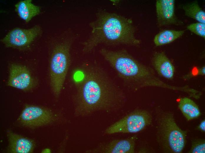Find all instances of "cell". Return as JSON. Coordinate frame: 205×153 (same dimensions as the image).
<instances>
[{"label":"cell","mask_w":205,"mask_h":153,"mask_svg":"<svg viewBox=\"0 0 205 153\" xmlns=\"http://www.w3.org/2000/svg\"><path fill=\"white\" fill-rule=\"evenodd\" d=\"M72 77L76 88L74 99L77 114L118 111L125 104V93L100 66L84 64L74 70Z\"/></svg>","instance_id":"cell-1"},{"label":"cell","mask_w":205,"mask_h":153,"mask_svg":"<svg viewBox=\"0 0 205 153\" xmlns=\"http://www.w3.org/2000/svg\"><path fill=\"white\" fill-rule=\"evenodd\" d=\"M89 26L90 34L82 44L84 53L90 52L101 44L137 46L140 43L135 36L132 20L120 15L100 11L96 19L90 23Z\"/></svg>","instance_id":"cell-2"},{"label":"cell","mask_w":205,"mask_h":153,"mask_svg":"<svg viewBox=\"0 0 205 153\" xmlns=\"http://www.w3.org/2000/svg\"><path fill=\"white\" fill-rule=\"evenodd\" d=\"M100 52L129 90L135 91L148 87L175 89L174 86L161 80L153 69L140 62L125 49L113 51L102 48Z\"/></svg>","instance_id":"cell-3"},{"label":"cell","mask_w":205,"mask_h":153,"mask_svg":"<svg viewBox=\"0 0 205 153\" xmlns=\"http://www.w3.org/2000/svg\"><path fill=\"white\" fill-rule=\"evenodd\" d=\"M156 117V138L160 149L165 153L181 152L186 145V132L178 126L171 112L158 110Z\"/></svg>","instance_id":"cell-4"},{"label":"cell","mask_w":205,"mask_h":153,"mask_svg":"<svg viewBox=\"0 0 205 153\" xmlns=\"http://www.w3.org/2000/svg\"><path fill=\"white\" fill-rule=\"evenodd\" d=\"M72 39L57 45L51 55L49 69L50 83L56 97L59 95L71 62L70 50Z\"/></svg>","instance_id":"cell-5"},{"label":"cell","mask_w":205,"mask_h":153,"mask_svg":"<svg viewBox=\"0 0 205 153\" xmlns=\"http://www.w3.org/2000/svg\"><path fill=\"white\" fill-rule=\"evenodd\" d=\"M152 117L147 110L138 109L129 113L108 127L107 134L117 133H133L143 130L152 123Z\"/></svg>","instance_id":"cell-6"},{"label":"cell","mask_w":205,"mask_h":153,"mask_svg":"<svg viewBox=\"0 0 205 153\" xmlns=\"http://www.w3.org/2000/svg\"><path fill=\"white\" fill-rule=\"evenodd\" d=\"M50 109L33 105L26 106L18 119V122L26 127L34 128L50 124L55 119Z\"/></svg>","instance_id":"cell-7"},{"label":"cell","mask_w":205,"mask_h":153,"mask_svg":"<svg viewBox=\"0 0 205 153\" xmlns=\"http://www.w3.org/2000/svg\"><path fill=\"white\" fill-rule=\"evenodd\" d=\"M41 32L38 25L28 29L16 28L10 31L1 41L6 47L24 49L28 48Z\"/></svg>","instance_id":"cell-8"},{"label":"cell","mask_w":205,"mask_h":153,"mask_svg":"<svg viewBox=\"0 0 205 153\" xmlns=\"http://www.w3.org/2000/svg\"><path fill=\"white\" fill-rule=\"evenodd\" d=\"M37 84L36 79L26 67L14 64L10 65L8 86L28 91L34 88Z\"/></svg>","instance_id":"cell-9"},{"label":"cell","mask_w":205,"mask_h":153,"mask_svg":"<svg viewBox=\"0 0 205 153\" xmlns=\"http://www.w3.org/2000/svg\"><path fill=\"white\" fill-rule=\"evenodd\" d=\"M175 1L157 0L156 6L157 24L160 27L170 25L181 24L176 16Z\"/></svg>","instance_id":"cell-10"},{"label":"cell","mask_w":205,"mask_h":153,"mask_svg":"<svg viewBox=\"0 0 205 153\" xmlns=\"http://www.w3.org/2000/svg\"><path fill=\"white\" fill-rule=\"evenodd\" d=\"M137 139L136 135L128 138L115 139L102 144L91 152L94 153H134Z\"/></svg>","instance_id":"cell-11"},{"label":"cell","mask_w":205,"mask_h":153,"mask_svg":"<svg viewBox=\"0 0 205 153\" xmlns=\"http://www.w3.org/2000/svg\"><path fill=\"white\" fill-rule=\"evenodd\" d=\"M7 135L8 141L7 152L11 153H31L35 147L32 139L8 130Z\"/></svg>","instance_id":"cell-12"},{"label":"cell","mask_w":205,"mask_h":153,"mask_svg":"<svg viewBox=\"0 0 205 153\" xmlns=\"http://www.w3.org/2000/svg\"><path fill=\"white\" fill-rule=\"evenodd\" d=\"M152 62L153 67L158 74L168 79L173 78L175 71L174 67L164 52L155 53L153 57Z\"/></svg>","instance_id":"cell-13"},{"label":"cell","mask_w":205,"mask_h":153,"mask_svg":"<svg viewBox=\"0 0 205 153\" xmlns=\"http://www.w3.org/2000/svg\"><path fill=\"white\" fill-rule=\"evenodd\" d=\"M15 7L19 16L27 23L40 12L39 7L33 4L31 0L20 1L15 5Z\"/></svg>","instance_id":"cell-14"},{"label":"cell","mask_w":205,"mask_h":153,"mask_svg":"<svg viewBox=\"0 0 205 153\" xmlns=\"http://www.w3.org/2000/svg\"><path fill=\"white\" fill-rule=\"evenodd\" d=\"M178 108L188 121L199 117L201 113L197 105L187 97L181 98L178 102Z\"/></svg>","instance_id":"cell-15"},{"label":"cell","mask_w":205,"mask_h":153,"mask_svg":"<svg viewBox=\"0 0 205 153\" xmlns=\"http://www.w3.org/2000/svg\"><path fill=\"white\" fill-rule=\"evenodd\" d=\"M184 30L166 29L158 33L155 36L153 41L156 46H160L171 43L181 36Z\"/></svg>","instance_id":"cell-16"},{"label":"cell","mask_w":205,"mask_h":153,"mask_svg":"<svg viewBox=\"0 0 205 153\" xmlns=\"http://www.w3.org/2000/svg\"><path fill=\"white\" fill-rule=\"evenodd\" d=\"M182 8L186 16L205 23V12L199 6L197 1H194L183 5Z\"/></svg>","instance_id":"cell-17"},{"label":"cell","mask_w":205,"mask_h":153,"mask_svg":"<svg viewBox=\"0 0 205 153\" xmlns=\"http://www.w3.org/2000/svg\"><path fill=\"white\" fill-rule=\"evenodd\" d=\"M187 29L192 33L205 39V23L197 22L189 24Z\"/></svg>","instance_id":"cell-18"},{"label":"cell","mask_w":205,"mask_h":153,"mask_svg":"<svg viewBox=\"0 0 205 153\" xmlns=\"http://www.w3.org/2000/svg\"><path fill=\"white\" fill-rule=\"evenodd\" d=\"M190 153H205V141L202 139H195L192 140Z\"/></svg>","instance_id":"cell-19"},{"label":"cell","mask_w":205,"mask_h":153,"mask_svg":"<svg viewBox=\"0 0 205 153\" xmlns=\"http://www.w3.org/2000/svg\"><path fill=\"white\" fill-rule=\"evenodd\" d=\"M197 129L201 131L205 132V119L202 121L199 125L197 127Z\"/></svg>","instance_id":"cell-20"}]
</instances>
